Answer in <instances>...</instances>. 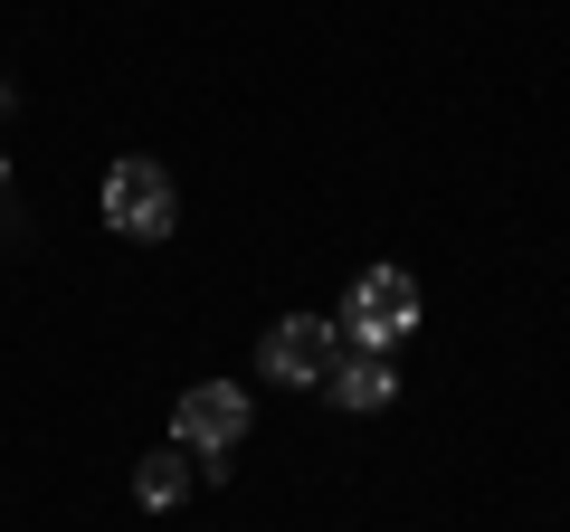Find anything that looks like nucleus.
<instances>
[{
    "mask_svg": "<svg viewBox=\"0 0 570 532\" xmlns=\"http://www.w3.org/2000/svg\"><path fill=\"white\" fill-rule=\"evenodd\" d=\"M171 437H181L190 466L219 485V475L238 466V447H247V381H200V390H181V410H171Z\"/></svg>",
    "mask_w": 570,
    "mask_h": 532,
    "instance_id": "nucleus-1",
    "label": "nucleus"
},
{
    "mask_svg": "<svg viewBox=\"0 0 570 532\" xmlns=\"http://www.w3.org/2000/svg\"><path fill=\"white\" fill-rule=\"evenodd\" d=\"M105 228H115V238H171V228H181V190H171V171L142 162V152H124V162L105 171Z\"/></svg>",
    "mask_w": 570,
    "mask_h": 532,
    "instance_id": "nucleus-2",
    "label": "nucleus"
},
{
    "mask_svg": "<svg viewBox=\"0 0 570 532\" xmlns=\"http://www.w3.org/2000/svg\"><path fill=\"white\" fill-rule=\"evenodd\" d=\"M333 324H343V343L390 352L409 324H419V276H409V266H371L362 286L343 295V314H333Z\"/></svg>",
    "mask_w": 570,
    "mask_h": 532,
    "instance_id": "nucleus-3",
    "label": "nucleus"
},
{
    "mask_svg": "<svg viewBox=\"0 0 570 532\" xmlns=\"http://www.w3.org/2000/svg\"><path fill=\"white\" fill-rule=\"evenodd\" d=\"M333 352H343V324H333V314H285V324H266V343H257V381L324 390Z\"/></svg>",
    "mask_w": 570,
    "mask_h": 532,
    "instance_id": "nucleus-4",
    "label": "nucleus"
},
{
    "mask_svg": "<svg viewBox=\"0 0 570 532\" xmlns=\"http://www.w3.org/2000/svg\"><path fill=\"white\" fill-rule=\"evenodd\" d=\"M324 400H333V410H352V418L390 410V400H400V362H390V352L343 343V352H333V371H324Z\"/></svg>",
    "mask_w": 570,
    "mask_h": 532,
    "instance_id": "nucleus-5",
    "label": "nucleus"
},
{
    "mask_svg": "<svg viewBox=\"0 0 570 532\" xmlns=\"http://www.w3.org/2000/svg\"><path fill=\"white\" fill-rule=\"evenodd\" d=\"M190 485H200L190 447H163V456H142V466H134V504H142V513H181Z\"/></svg>",
    "mask_w": 570,
    "mask_h": 532,
    "instance_id": "nucleus-6",
    "label": "nucleus"
},
{
    "mask_svg": "<svg viewBox=\"0 0 570 532\" xmlns=\"http://www.w3.org/2000/svg\"><path fill=\"white\" fill-rule=\"evenodd\" d=\"M10 105H20V96H10V77H0V115H10Z\"/></svg>",
    "mask_w": 570,
    "mask_h": 532,
    "instance_id": "nucleus-7",
    "label": "nucleus"
},
{
    "mask_svg": "<svg viewBox=\"0 0 570 532\" xmlns=\"http://www.w3.org/2000/svg\"><path fill=\"white\" fill-rule=\"evenodd\" d=\"M0 181H10V152H0Z\"/></svg>",
    "mask_w": 570,
    "mask_h": 532,
    "instance_id": "nucleus-8",
    "label": "nucleus"
}]
</instances>
